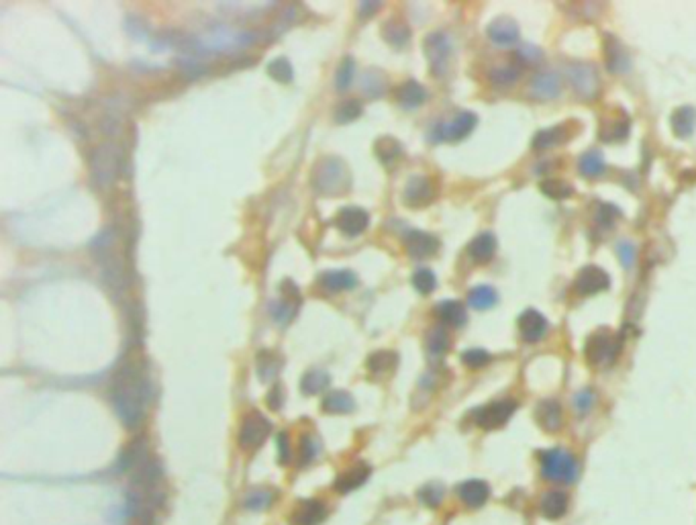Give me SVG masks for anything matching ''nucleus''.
<instances>
[{"label":"nucleus","instance_id":"c85d7f7f","mask_svg":"<svg viewBox=\"0 0 696 525\" xmlns=\"http://www.w3.org/2000/svg\"><path fill=\"white\" fill-rule=\"evenodd\" d=\"M319 280L327 291H333V293L351 291V289L358 286V276L351 270H331V272L321 274Z\"/></svg>","mask_w":696,"mask_h":525},{"label":"nucleus","instance_id":"f3484780","mask_svg":"<svg viewBox=\"0 0 696 525\" xmlns=\"http://www.w3.org/2000/svg\"><path fill=\"white\" fill-rule=\"evenodd\" d=\"M335 225L339 227L341 233L356 237L360 233H364L369 225V215L366 209L362 207H345L337 213L335 217Z\"/></svg>","mask_w":696,"mask_h":525},{"label":"nucleus","instance_id":"2f4dec72","mask_svg":"<svg viewBox=\"0 0 696 525\" xmlns=\"http://www.w3.org/2000/svg\"><path fill=\"white\" fill-rule=\"evenodd\" d=\"M397 98H399V103L403 105L404 109H417V107H421L427 101V90L419 82L408 80V82H404L403 86L399 88Z\"/></svg>","mask_w":696,"mask_h":525},{"label":"nucleus","instance_id":"864d4df0","mask_svg":"<svg viewBox=\"0 0 696 525\" xmlns=\"http://www.w3.org/2000/svg\"><path fill=\"white\" fill-rule=\"evenodd\" d=\"M419 499L427 507H440L441 499H443V487L441 485H427V487L419 490Z\"/></svg>","mask_w":696,"mask_h":525},{"label":"nucleus","instance_id":"20e7f679","mask_svg":"<svg viewBox=\"0 0 696 525\" xmlns=\"http://www.w3.org/2000/svg\"><path fill=\"white\" fill-rule=\"evenodd\" d=\"M539 464H541V476L548 481L570 485L578 479V462L570 451L559 448L541 451Z\"/></svg>","mask_w":696,"mask_h":525},{"label":"nucleus","instance_id":"a211bd4d","mask_svg":"<svg viewBox=\"0 0 696 525\" xmlns=\"http://www.w3.org/2000/svg\"><path fill=\"white\" fill-rule=\"evenodd\" d=\"M435 188L427 176H412L404 187L403 198L408 207H425L433 200Z\"/></svg>","mask_w":696,"mask_h":525},{"label":"nucleus","instance_id":"5fc2aeb1","mask_svg":"<svg viewBox=\"0 0 696 525\" xmlns=\"http://www.w3.org/2000/svg\"><path fill=\"white\" fill-rule=\"evenodd\" d=\"M594 401H596L594 393H592L590 388H584V390H580V393L574 397V409H576L578 415H586V413L592 409Z\"/></svg>","mask_w":696,"mask_h":525},{"label":"nucleus","instance_id":"f257e3e1","mask_svg":"<svg viewBox=\"0 0 696 525\" xmlns=\"http://www.w3.org/2000/svg\"><path fill=\"white\" fill-rule=\"evenodd\" d=\"M153 399V382L146 362L131 360L121 366L110 386V401L119 419L127 427L143 423Z\"/></svg>","mask_w":696,"mask_h":525},{"label":"nucleus","instance_id":"393cba45","mask_svg":"<svg viewBox=\"0 0 696 525\" xmlns=\"http://www.w3.org/2000/svg\"><path fill=\"white\" fill-rule=\"evenodd\" d=\"M496 254V237L488 231L476 235L468 246V256L476 264L490 262Z\"/></svg>","mask_w":696,"mask_h":525},{"label":"nucleus","instance_id":"f03ea898","mask_svg":"<svg viewBox=\"0 0 696 525\" xmlns=\"http://www.w3.org/2000/svg\"><path fill=\"white\" fill-rule=\"evenodd\" d=\"M311 184L317 192L327 194V196L341 194V192H347L351 187V172L341 157L329 155V157H323L315 166Z\"/></svg>","mask_w":696,"mask_h":525},{"label":"nucleus","instance_id":"0eeeda50","mask_svg":"<svg viewBox=\"0 0 696 525\" xmlns=\"http://www.w3.org/2000/svg\"><path fill=\"white\" fill-rule=\"evenodd\" d=\"M92 180L101 188L110 187L119 172V150L114 146H101L92 153Z\"/></svg>","mask_w":696,"mask_h":525},{"label":"nucleus","instance_id":"4be33fe9","mask_svg":"<svg viewBox=\"0 0 696 525\" xmlns=\"http://www.w3.org/2000/svg\"><path fill=\"white\" fill-rule=\"evenodd\" d=\"M458 494L462 499L464 505L472 507V509H478L482 507L488 497H490V487L486 481H480V479H472V481H466L458 487Z\"/></svg>","mask_w":696,"mask_h":525},{"label":"nucleus","instance_id":"9b49d317","mask_svg":"<svg viewBox=\"0 0 696 525\" xmlns=\"http://www.w3.org/2000/svg\"><path fill=\"white\" fill-rule=\"evenodd\" d=\"M574 286L578 291V295L582 297H590V295H596V293H602L611 286V276L594 266V264H588L584 266L578 274H576V280H574Z\"/></svg>","mask_w":696,"mask_h":525},{"label":"nucleus","instance_id":"7c9ffc66","mask_svg":"<svg viewBox=\"0 0 696 525\" xmlns=\"http://www.w3.org/2000/svg\"><path fill=\"white\" fill-rule=\"evenodd\" d=\"M696 125V111L693 107H680L672 113V131L680 139H688Z\"/></svg>","mask_w":696,"mask_h":525},{"label":"nucleus","instance_id":"5701e85b","mask_svg":"<svg viewBox=\"0 0 696 525\" xmlns=\"http://www.w3.org/2000/svg\"><path fill=\"white\" fill-rule=\"evenodd\" d=\"M327 515V509L321 501H302L296 509H294L290 522L293 525H319Z\"/></svg>","mask_w":696,"mask_h":525},{"label":"nucleus","instance_id":"6e6552de","mask_svg":"<svg viewBox=\"0 0 696 525\" xmlns=\"http://www.w3.org/2000/svg\"><path fill=\"white\" fill-rule=\"evenodd\" d=\"M476 123V114L470 113V111H462L455 117H451L449 121L437 123L435 129L431 131V135H433L435 141H460L474 131Z\"/></svg>","mask_w":696,"mask_h":525},{"label":"nucleus","instance_id":"6ab92c4d","mask_svg":"<svg viewBox=\"0 0 696 525\" xmlns=\"http://www.w3.org/2000/svg\"><path fill=\"white\" fill-rule=\"evenodd\" d=\"M604 60H607V68L611 74H625L631 68L629 51L625 49L623 43L611 33L604 35Z\"/></svg>","mask_w":696,"mask_h":525},{"label":"nucleus","instance_id":"4d7b16f0","mask_svg":"<svg viewBox=\"0 0 696 525\" xmlns=\"http://www.w3.org/2000/svg\"><path fill=\"white\" fill-rule=\"evenodd\" d=\"M617 254H619V260H621V264H623V268H631V266L635 264V258H637V254H635V248H633L631 243H627V241L619 243V248H617Z\"/></svg>","mask_w":696,"mask_h":525},{"label":"nucleus","instance_id":"09e8293b","mask_svg":"<svg viewBox=\"0 0 696 525\" xmlns=\"http://www.w3.org/2000/svg\"><path fill=\"white\" fill-rule=\"evenodd\" d=\"M621 217V211L613 205H607V203H598L596 205V213H594V221L598 223L600 227H613Z\"/></svg>","mask_w":696,"mask_h":525},{"label":"nucleus","instance_id":"58836bf2","mask_svg":"<svg viewBox=\"0 0 696 525\" xmlns=\"http://www.w3.org/2000/svg\"><path fill=\"white\" fill-rule=\"evenodd\" d=\"M382 35L392 47H404L410 39V29L403 21H388L382 27Z\"/></svg>","mask_w":696,"mask_h":525},{"label":"nucleus","instance_id":"412c9836","mask_svg":"<svg viewBox=\"0 0 696 525\" xmlns=\"http://www.w3.org/2000/svg\"><path fill=\"white\" fill-rule=\"evenodd\" d=\"M486 35H488V39H490L492 43H496V45H513V43L519 41L521 31H519V25L514 23L513 19H509V17H501V19H494V21L488 25Z\"/></svg>","mask_w":696,"mask_h":525},{"label":"nucleus","instance_id":"bf43d9fd","mask_svg":"<svg viewBox=\"0 0 696 525\" xmlns=\"http://www.w3.org/2000/svg\"><path fill=\"white\" fill-rule=\"evenodd\" d=\"M278 456H280L282 464H286L290 460V444H288V436L284 431L278 433Z\"/></svg>","mask_w":696,"mask_h":525},{"label":"nucleus","instance_id":"cd10ccee","mask_svg":"<svg viewBox=\"0 0 696 525\" xmlns=\"http://www.w3.org/2000/svg\"><path fill=\"white\" fill-rule=\"evenodd\" d=\"M369 472H372L369 466L364 464V462H360V464L347 468L345 472H341V474L337 476V481H335V490H337V492H349V490H354V488H360L367 481Z\"/></svg>","mask_w":696,"mask_h":525},{"label":"nucleus","instance_id":"dca6fc26","mask_svg":"<svg viewBox=\"0 0 696 525\" xmlns=\"http://www.w3.org/2000/svg\"><path fill=\"white\" fill-rule=\"evenodd\" d=\"M562 92V78L553 70H543L531 78L529 94L537 101H553Z\"/></svg>","mask_w":696,"mask_h":525},{"label":"nucleus","instance_id":"79ce46f5","mask_svg":"<svg viewBox=\"0 0 696 525\" xmlns=\"http://www.w3.org/2000/svg\"><path fill=\"white\" fill-rule=\"evenodd\" d=\"M362 90L372 98L382 96L386 92V76L382 74L380 70H374V68L367 70L362 76Z\"/></svg>","mask_w":696,"mask_h":525},{"label":"nucleus","instance_id":"6e6d98bb","mask_svg":"<svg viewBox=\"0 0 696 525\" xmlns=\"http://www.w3.org/2000/svg\"><path fill=\"white\" fill-rule=\"evenodd\" d=\"M514 58L525 66V64H535V62H539L541 60V51L537 49V47H531V45H525L523 49H519L516 53H514Z\"/></svg>","mask_w":696,"mask_h":525},{"label":"nucleus","instance_id":"a19ab883","mask_svg":"<svg viewBox=\"0 0 696 525\" xmlns=\"http://www.w3.org/2000/svg\"><path fill=\"white\" fill-rule=\"evenodd\" d=\"M425 343H427V352H429L431 356L440 358V356H443V354L449 350L451 339H449V334H447L441 325H437V327H431V329H429V334H427V338H425Z\"/></svg>","mask_w":696,"mask_h":525},{"label":"nucleus","instance_id":"b1692460","mask_svg":"<svg viewBox=\"0 0 696 525\" xmlns=\"http://www.w3.org/2000/svg\"><path fill=\"white\" fill-rule=\"evenodd\" d=\"M568 503H570V499H568V494H566L564 490H550V492H546V494L541 497V501H539L541 515H543L546 519L555 522V519H559V517L566 515V511H568Z\"/></svg>","mask_w":696,"mask_h":525},{"label":"nucleus","instance_id":"c03bdc74","mask_svg":"<svg viewBox=\"0 0 696 525\" xmlns=\"http://www.w3.org/2000/svg\"><path fill=\"white\" fill-rule=\"evenodd\" d=\"M354 76H356V62L354 58H343L339 68H337V76H335V86L337 90H347L354 82Z\"/></svg>","mask_w":696,"mask_h":525},{"label":"nucleus","instance_id":"8fccbe9b","mask_svg":"<svg viewBox=\"0 0 696 525\" xmlns=\"http://www.w3.org/2000/svg\"><path fill=\"white\" fill-rule=\"evenodd\" d=\"M272 501H274V492H272V490H268V488H256V490H252V492L245 497L243 505H245L247 509L257 511V509H268V507L272 505Z\"/></svg>","mask_w":696,"mask_h":525},{"label":"nucleus","instance_id":"a18cd8bd","mask_svg":"<svg viewBox=\"0 0 696 525\" xmlns=\"http://www.w3.org/2000/svg\"><path fill=\"white\" fill-rule=\"evenodd\" d=\"M541 192H543L546 196L553 198V200H564V198H568V196L574 194V188H572V184L564 182V180L548 178V180L541 182Z\"/></svg>","mask_w":696,"mask_h":525},{"label":"nucleus","instance_id":"ea45409f","mask_svg":"<svg viewBox=\"0 0 696 525\" xmlns=\"http://www.w3.org/2000/svg\"><path fill=\"white\" fill-rule=\"evenodd\" d=\"M329 382L331 378L327 372H323V370H311V372H306V375L302 376L300 390L304 395H319V393H323L329 386Z\"/></svg>","mask_w":696,"mask_h":525},{"label":"nucleus","instance_id":"2eb2a0df","mask_svg":"<svg viewBox=\"0 0 696 525\" xmlns=\"http://www.w3.org/2000/svg\"><path fill=\"white\" fill-rule=\"evenodd\" d=\"M629 129H631L629 114L625 113V111H615L611 117H602L600 119L598 133H600L602 141H607V144H619V141L627 139Z\"/></svg>","mask_w":696,"mask_h":525},{"label":"nucleus","instance_id":"a878e982","mask_svg":"<svg viewBox=\"0 0 696 525\" xmlns=\"http://www.w3.org/2000/svg\"><path fill=\"white\" fill-rule=\"evenodd\" d=\"M523 74V64L513 58L505 64H498L490 70V82L496 86V88H509L513 86L514 82H519V78Z\"/></svg>","mask_w":696,"mask_h":525},{"label":"nucleus","instance_id":"1a4fd4ad","mask_svg":"<svg viewBox=\"0 0 696 525\" xmlns=\"http://www.w3.org/2000/svg\"><path fill=\"white\" fill-rule=\"evenodd\" d=\"M270 431H272V423L261 413H250L243 419L241 429H239V446L243 450H256L266 442Z\"/></svg>","mask_w":696,"mask_h":525},{"label":"nucleus","instance_id":"de8ad7c7","mask_svg":"<svg viewBox=\"0 0 696 525\" xmlns=\"http://www.w3.org/2000/svg\"><path fill=\"white\" fill-rule=\"evenodd\" d=\"M364 113V107H362V103L360 101H345V103H341L339 107H337V111H335V121L337 123H351V121H356V119H360V114Z\"/></svg>","mask_w":696,"mask_h":525},{"label":"nucleus","instance_id":"4468645a","mask_svg":"<svg viewBox=\"0 0 696 525\" xmlns=\"http://www.w3.org/2000/svg\"><path fill=\"white\" fill-rule=\"evenodd\" d=\"M404 250L412 258H431L440 250V239L427 231H408L404 237Z\"/></svg>","mask_w":696,"mask_h":525},{"label":"nucleus","instance_id":"49530a36","mask_svg":"<svg viewBox=\"0 0 696 525\" xmlns=\"http://www.w3.org/2000/svg\"><path fill=\"white\" fill-rule=\"evenodd\" d=\"M268 74L280 84H290L293 82V66L286 58H276L268 64Z\"/></svg>","mask_w":696,"mask_h":525},{"label":"nucleus","instance_id":"c9c22d12","mask_svg":"<svg viewBox=\"0 0 696 525\" xmlns=\"http://www.w3.org/2000/svg\"><path fill=\"white\" fill-rule=\"evenodd\" d=\"M280 370H282V360H280V356H276L274 352H268V350L259 352V356H257V376H259L263 382L274 380Z\"/></svg>","mask_w":696,"mask_h":525},{"label":"nucleus","instance_id":"72a5a7b5","mask_svg":"<svg viewBox=\"0 0 696 525\" xmlns=\"http://www.w3.org/2000/svg\"><path fill=\"white\" fill-rule=\"evenodd\" d=\"M604 170H607L604 155L598 150L584 151L578 160V172L586 178H596L600 174H604Z\"/></svg>","mask_w":696,"mask_h":525},{"label":"nucleus","instance_id":"3c124183","mask_svg":"<svg viewBox=\"0 0 696 525\" xmlns=\"http://www.w3.org/2000/svg\"><path fill=\"white\" fill-rule=\"evenodd\" d=\"M462 362L468 368H482L490 362V354L482 347H470L462 354Z\"/></svg>","mask_w":696,"mask_h":525},{"label":"nucleus","instance_id":"052dcab7","mask_svg":"<svg viewBox=\"0 0 696 525\" xmlns=\"http://www.w3.org/2000/svg\"><path fill=\"white\" fill-rule=\"evenodd\" d=\"M380 8V2H362L360 4V15H369Z\"/></svg>","mask_w":696,"mask_h":525},{"label":"nucleus","instance_id":"473e14b6","mask_svg":"<svg viewBox=\"0 0 696 525\" xmlns=\"http://www.w3.org/2000/svg\"><path fill=\"white\" fill-rule=\"evenodd\" d=\"M374 153L384 166L392 168L403 157V146L394 137H380L374 146Z\"/></svg>","mask_w":696,"mask_h":525},{"label":"nucleus","instance_id":"13d9d810","mask_svg":"<svg viewBox=\"0 0 696 525\" xmlns=\"http://www.w3.org/2000/svg\"><path fill=\"white\" fill-rule=\"evenodd\" d=\"M282 405H284V390H282L280 384H276V386L268 393V407L274 409V411H278V409H282Z\"/></svg>","mask_w":696,"mask_h":525},{"label":"nucleus","instance_id":"f8f14e48","mask_svg":"<svg viewBox=\"0 0 696 525\" xmlns=\"http://www.w3.org/2000/svg\"><path fill=\"white\" fill-rule=\"evenodd\" d=\"M280 293H282V299L272 302L270 313H272L276 323L286 325L293 319L298 304H300V293H298V286L294 284L293 280H284L280 284Z\"/></svg>","mask_w":696,"mask_h":525},{"label":"nucleus","instance_id":"aec40b11","mask_svg":"<svg viewBox=\"0 0 696 525\" xmlns=\"http://www.w3.org/2000/svg\"><path fill=\"white\" fill-rule=\"evenodd\" d=\"M535 421L543 431L555 433L562 427L564 415H562V405L553 399H543L535 407Z\"/></svg>","mask_w":696,"mask_h":525},{"label":"nucleus","instance_id":"4c0bfd02","mask_svg":"<svg viewBox=\"0 0 696 525\" xmlns=\"http://www.w3.org/2000/svg\"><path fill=\"white\" fill-rule=\"evenodd\" d=\"M498 300V295L492 286L488 284H482V286H476L468 293V302L470 307H474L476 311H486V309H492Z\"/></svg>","mask_w":696,"mask_h":525},{"label":"nucleus","instance_id":"7ed1b4c3","mask_svg":"<svg viewBox=\"0 0 696 525\" xmlns=\"http://www.w3.org/2000/svg\"><path fill=\"white\" fill-rule=\"evenodd\" d=\"M623 347V338L613 329L600 327L590 334L584 343V358L592 368H609L617 362Z\"/></svg>","mask_w":696,"mask_h":525},{"label":"nucleus","instance_id":"f704fd0d","mask_svg":"<svg viewBox=\"0 0 696 525\" xmlns=\"http://www.w3.org/2000/svg\"><path fill=\"white\" fill-rule=\"evenodd\" d=\"M399 364V356L390 350H380V352H374L369 358H367V368L369 372L374 375H388L397 368Z\"/></svg>","mask_w":696,"mask_h":525},{"label":"nucleus","instance_id":"ddd939ff","mask_svg":"<svg viewBox=\"0 0 696 525\" xmlns=\"http://www.w3.org/2000/svg\"><path fill=\"white\" fill-rule=\"evenodd\" d=\"M516 325H519L521 338L525 339V341H529V343H535V341L543 339L548 336V332H550L548 319L537 309L523 311L521 317H519V321H516Z\"/></svg>","mask_w":696,"mask_h":525},{"label":"nucleus","instance_id":"37998d69","mask_svg":"<svg viewBox=\"0 0 696 525\" xmlns=\"http://www.w3.org/2000/svg\"><path fill=\"white\" fill-rule=\"evenodd\" d=\"M412 286L421 293V295H431L437 289V278L429 268H419L412 274Z\"/></svg>","mask_w":696,"mask_h":525},{"label":"nucleus","instance_id":"9d476101","mask_svg":"<svg viewBox=\"0 0 696 525\" xmlns=\"http://www.w3.org/2000/svg\"><path fill=\"white\" fill-rule=\"evenodd\" d=\"M514 411H516V401L501 399L474 411V421L482 429H498L513 417Z\"/></svg>","mask_w":696,"mask_h":525},{"label":"nucleus","instance_id":"c756f323","mask_svg":"<svg viewBox=\"0 0 696 525\" xmlns=\"http://www.w3.org/2000/svg\"><path fill=\"white\" fill-rule=\"evenodd\" d=\"M435 313H437V317H440L441 321H443L445 325H449V327H462V325H466V321H468L466 309H464V304L458 302V300H443V302L437 304Z\"/></svg>","mask_w":696,"mask_h":525},{"label":"nucleus","instance_id":"39448f33","mask_svg":"<svg viewBox=\"0 0 696 525\" xmlns=\"http://www.w3.org/2000/svg\"><path fill=\"white\" fill-rule=\"evenodd\" d=\"M568 82L574 88V92L582 101H592L600 90V78L592 64L588 62H572L566 70Z\"/></svg>","mask_w":696,"mask_h":525},{"label":"nucleus","instance_id":"603ef678","mask_svg":"<svg viewBox=\"0 0 696 525\" xmlns=\"http://www.w3.org/2000/svg\"><path fill=\"white\" fill-rule=\"evenodd\" d=\"M321 450V444L315 436H304L300 440V464H308L317 458V454Z\"/></svg>","mask_w":696,"mask_h":525},{"label":"nucleus","instance_id":"bb28decb","mask_svg":"<svg viewBox=\"0 0 696 525\" xmlns=\"http://www.w3.org/2000/svg\"><path fill=\"white\" fill-rule=\"evenodd\" d=\"M570 139V131H568V125H555V127H550V129H541L537 131V135L533 137L531 141V148L535 151H546L564 144Z\"/></svg>","mask_w":696,"mask_h":525},{"label":"nucleus","instance_id":"e433bc0d","mask_svg":"<svg viewBox=\"0 0 696 525\" xmlns=\"http://www.w3.org/2000/svg\"><path fill=\"white\" fill-rule=\"evenodd\" d=\"M323 409L327 413H351L356 409V401L345 390H333L323 399Z\"/></svg>","mask_w":696,"mask_h":525},{"label":"nucleus","instance_id":"423d86ee","mask_svg":"<svg viewBox=\"0 0 696 525\" xmlns=\"http://www.w3.org/2000/svg\"><path fill=\"white\" fill-rule=\"evenodd\" d=\"M423 49H425V55H427V62H429V68H431V74L441 76L447 74L449 70V60H451V39L447 37L445 33H431L427 35L425 41H423Z\"/></svg>","mask_w":696,"mask_h":525}]
</instances>
